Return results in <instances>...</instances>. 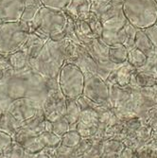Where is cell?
<instances>
[{
    "label": "cell",
    "instance_id": "1",
    "mask_svg": "<svg viewBox=\"0 0 157 158\" xmlns=\"http://www.w3.org/2000/svg\"><path fill=\"white\" fill-rule=\"evenodd\" d=\"M67 44L66 38L62 41L48 38L36 58L28 60V64L46 79L58 78L62 67L68 62Z\"/></svg>",
    "mask_w": 157,
    "mask_h": 158
},
{
    "label": "cell",
    "instance_id": "2",
    "mask_svg": "<svg viewBox=\"0 0 157 158\" xmlns=\"http://www.w3.org/2000/svg\"><path fill=\"white\" fill-rule=\"evenodd\" d=\"M30 32V24L22 20L0 22V55L9 56L22 49Z\"/></svg>",
    "mask_w": 157,
    "mask_h": 158
},
{
    "label": "cell",
    "instance_id": "3",
    "mask_svg": "<svg viewBox=\"0 0 157 158\" xmlns=\"http://www.w3.org/2000/svg\"><path fill=\"white\" fill-rule=\"evenodd\" d=\"M67 15L64 10L41 7L34 20L30 23L31 31L44 38H51L64 31Z\"/></svg>",
    "mask_w": 157,
    "mask_h": 158
},
{
    "label": "cell",
    "instance_id": "4",
    "mask_svg": "<svg viewBox=\"0 0 157 158\" xmlns=\"http://www.w3.org/2000/svg\"><path fill=\"white\" fill-rule=\"evenodd\" d=\"M122 10L127 20L138 30L155 24L157 18L155 0H125Z\"/></svg>",
    "mask_w": 157,
    "mask_h": 158
},
{
    "label": "cell",
    "instance_id": "5",
    "mask_svg": "<svg viewBox=\"0 0 157 158\" xmlns=\"http://www.w3.org/2000/svg\"><path fill=\"white\" fill-rule=\"evenodd\" d=\"M58 82L61 91L66 98L77 99L83 94L85 75L78 65L67 62L60 71Z\"/></svg>",
    "mask_w": 157,
    "mask_h": 158
},
{
    "label": "cell",
    "instance_id": "6",
    "mask_svg": "<svg viewBox=\"0 0 157 158\" xmlns=\"http://www.w3.org/2000/svg\"><path fill=\"white\" fill-rule=\"evenodd\" d=\"M48 93L42 104V110L48 120L54 122L64 118L66 113V97L60 89L58 79L47 80Z\"/></svg>",
    "mask_w": 157,
    "mask_h": 158
},
{
    "label": "cell",
    "instance_id": "7",
    "mask_svg": "<svg viewBox=\"0 0 157 158\" xmlns=\"http://www.w3.org/2000/svg\"><path fill=\"white\" fill-rule=\"evenodd\" d=\"M128 22L123 11L103 20L101 22L103 28L101 39L109 47L117 44L123 45L127 38L126 26Z\"/></svg>",
    "mask_w": 157,
    "mask_h": 158
},
{
    "label": "cell",
    "instance_id": "8",
    "mask_svg": "<svg viewBox=\"0 0 157 158\" xmlns=\"http://www.w3.org/2000/svg\"><path fill=\"white\" fill-rule=\"evenodd\" d=\"M83 96L95 104L106 103L110 98V88L108 83L97 74L85 75Z\"/></svg>",
    "mask_w": 157,
    "mask_h": 158
},
{
    "label": "cell",
    "instance_id": "9",
    "mask_svg": "<svg viewBox=\"0 0 157 158\" xmlns=\"http://www.w3.org/2000/svg\"><path fill=\"white\" fill-rule=\"evenodd\" d=\"M41 109L42 106L38 102L31 98L23 97L11 100L6 111L22 124L24 121L34 117Z\"/></svg>",
    "mask_w": 157,
    "mask_h": 158
},
{
    "label": "cell",
    "instance_id": "10",
    "mask_svg": "<svg viewBox=\"0 0 157 158\" xmlns=\"http://www.w3.org/2000/svg\"><path fill=\"white\" fill-rule=\"evenodd\" d=\"M97 126L98 116L97 112L92 107L82 109L76 124V130L80 133L81 137H89L93 135L97 130Z\"/></svg>",
    "mask_w": 157,
    "mask_h": 158
},
{
    "label": "cell",
    "instance_id": "11",
    "mask_svg": "<svg viewBox=\"0 0 157 158\" xmlns=\"http://www.w3.org/2000/svg\"><path fill=\"white\" fill-rule=\"evenodd\" d=\"M69 63H73L78 65L84 75L97 74L98 64L89 53L87 48L82 45H78L74 56L71 58Z\"/></svg>",
    "mask_w": 157,
    "mask_h": 158
},
{
    "label": "cell",
    "instance_id": "12",
    "mask_svg": "<svg viewBox=\"0 0 157 158\" xmlns=\"http://www.w3.org/2000/svg\"><path fill=\"white\" fill-rule=\"evenodd\" d=\"M26 8V0H0V20L19 21Z\"/></svg>",
    "mask_w": 157,
    "mask_h": 158
},
{
    "label": "cell",
    "instance_id": "13",
    "mask_svg": "<svg viewBox=\"0 0 157 158\" xmlns=\"http://www.w3.org/2000/svg\"><path fill=\"white\" fill-rule=\"evenodd\" d=\"M85 48L98 65L106 64L111 62L109 59V46L101 39V37H96Z\"/></svg>",
    "mask_w": 157,
    "mask_h": 158
},
{
    "label": "cell",
    "instance_id": "14",
    "mask_svg": "<svg viewBox=\"0 0 157 158\" xmlns=\"http://www.w3.org/2000/svg\"><path fill=\"white\" fill-rule=\"evenodd\" d=\"M135 69L129 63L126 62L122 64L118 68L114 70L108 77L106 82H111L112 84H118L119 86H124L129 84L131 78L135 73Z\"/></svg>",
    "mask_w": 157,
    "mask_h": 158
},
{
    "label": "cell",
    "instance_id": "15",
    "mask_svg": "<svg viewBox=\"0 0 157 158\" xmlns=\"http://www.w3.org/2000/svg\"><path fill=\"white\" fill-rule=\"evenodd\" d=\"M91 11L90 0H71L64 12L73 20H86Z\"/></svg>",
    "mask_w": 157,
    "mask_h": 158
},
{
    "label": "cell",
    "instance_id": "16",
    "mask_svg": "<svg viewBox=\"0 0 157 158\" xmlns=\"http://www.w3.org/2000/svg\"><path fill=\"white\" fill-rule=\"evenodd\" d=\"M47 40H48L47 38L42 37L36 32L31 31L27 41L22 48V49L27 54L28 60L36 58L37 55L40 53L41 49L43 48V47H44Z\"/></svg>",
    "mask_w": 157,
    "mask_h": 158
},
{
    "label": "cell",
    "instance_id": "17",
    "mask_svg": "<svg viewBox=\"0 0 157 158\" xmlns=\"http://www.w3.org/2000/svg\"><path fill=\"white\" fill-rule=\"evenodd\" d=\"M74 26H75L76 35L82 46L86 47L97 37L92 31L91 27L86 22V20H81V19L74 20Z\"/></svg>",
    "mask_w": 157,
    "mask_h": 158
},
{
    "label": "cell",
    "instance_id": "18",
    "mask_svg": "<svg viewBox=\"0 0 157 158\" xmlns=\"http://www.w3.org/2000/svg\"><path fill=\"white\" fill-rule=\"evenodd\" d=\"M21 127V123L7 111H3L0 116V131L14 138Z\"/></svg>",
    "mask_w": 157,
    "mask_h": 158
},
{
    "label": "cell",
    "instance_id": "19",
    "mask_svg": "<svg viewBox=\"0 0 157 158\" xmlns=\"http://www.w3.org/2000/svg\"><path fill=\"white\" fill-rule=\"evenodd\" d=\"M125 0H90L91 2V11L95 12L98 17H101L110 9L122 6Z\"/></svg>",
    "mask_w": 157,
    "mask_h": 158
},
{
    "label": "cell",
    "instance_id": "20",
    "mask_svg": "<svg viewBox=\"0 0 157 158\" xmlns=\"http://www.w3.org/2000/svg\"><path fill=\"white\" fill-rule=\"evenodd\" d=\"M81 112V108L78 103L77 99L66 98V113L64 118L69 122L71 129H72L73 126H75L76 129V124L80 118Z\"/></svg>",
    "mask_w": 157,
    "mask_h": 158
},
{
    "label": "cell",
    "instance_id": "21",
    "mask_svg": "<svg viewBox=\"0 0 157 158\" xmlns=\"http://www.w3.org/2000/svg\"><path fill=\"white\" fill-rule=\"evenodd\" d=\"M8 59L10 61V64L12 67V69L15 72H21V71L30 67L28 64V58L27 54L23 49L17 50L8 56Z\"/></svg>",
    "mask_w": 157,
    "mask_h": 158
},
{
    "label": "cell",
    "instance_id": "22",
    "mask_svg": "<svg viewBox=\"0 0 157 158\" xmlns=\"http://www.w3.org/2000/svg\"><path fill=\"white\" fill-rule=\"evenodd\" d=\"M134 47L141 50L142 52H144L148 57L153 54L154 46L152 45L151 40L148 38V36L145 34L143 30H138L137 28L134 39Z\"/></svg>",
    "mask_w": 157,
    "mask_h": 158
},
{
    "label": "cell",
    "instance_id": "23",
    "mask_svg": "<svg viewBox=\"0 0 157 158\" xmlns=\"http://www.w3.org/2000/svg\"><path fill=\"white\" fill-rule=\"evenodd\" d=\"M109 59L112 63L122 64L128 60V49L122 44L109 47Z\"/></svg>",
    "mask_w": 157,
    "mask_h": 158
},
{
    "label": "cell",
    "instance_id": "24",
    "mask_svg": "<svg viewBox=\"0 0 157 158\" xmlns=\"http://www.w3.org/2000/svg\"><path fill=\"white\" fill-rule=\"evenodd\" d=\"M20 144L25 150V157H28L31 154L37 153L45 148L38 135L27 137L23 142H21Z\"/></svg>",
    "mask_w": 157,
    "mask_h": 158
},
{
    "label": "cell",
    "instance_id": "25",
    "mask_svg": "<svg viewBox=\"0 0 157 158\" xmlns=\"http://www.w3.org/2000/svg\"><path fill=\"white\" fill-rule=\"evenodd\" d=\"M147 60L148 56L136 48L128 51L127 62L136 69H139L140 67L144 66L147 63Z\"/></svg>",
    "mask_w": 157,
    "mask_h": 158
},
{
    "label": "cell",
    "instance_id": "26",
    "mask_svg": "<svg viewBox=\"0 0 157 158\" xmlns=\"http://www.w3.org/2000/svg\"><path fill=\"white\" fill-rule=\"evenodd\" d=\"M39 138L45 148H54L56 149L58 146L61 145L62 137L58 135L54 134L52 131H44L39 135Z\"/></svg>",
    "mask_w": 157,
    "mask_h": 158
},
{
    "label": "cell",
    "instance_id": "27",
    "mask_svg": "<svg viewBox=\"0 0 157 158\" xmlns=\"http://www.w3.org/2000/svg\"><path fill=\"white\" fill-rule=\"evenodd\" d=\"M81 135L76 129H70L62 136L61 145L69 147V148H76L81 142Z\"/></svg>",
    "mask_w": 157,
    "mask_h": 158
},
{
    "label": "cell",
    "instance_id": "28",
    "mask_svg": "<svg viewBox=\"0 0 157 158\" xmlns=\"http://www.w3.org/2000/svg\"><path fill=\"white\" fill-rule=\"evenodd\" d=\"M42 7V4L41 2H35V3H31V4H27L26 5V8L24 10V12L22 14V17H21V20L24 21V22H27V23H31L35 16L37 15L38 11L40 10Z\"/></svg>",
    "mask_w": 157,
    "mask_h": 158
},
{
    "label": "cell",
    "instance_id": "29",
    "mask_svg": "<svg viewBox=\"0 0 157 158\" xmlns=\"http://www.w3.org/2000/svg\"><path fill=\"white\" fill-rule=\"evenodd\" d=\"M86 22L88 23V25L90 26L92 31L94 32V34L97 37H101L102 34V23L99 19V17L97 15V14L93 11H90L89 15L86 19Z\"/></svg>",
    "mask_w": 157,
    "mask_h": 158
},
{
    "label": "cell",
    "instance_id": "30",
    "mask_svg": "<svg viewBox=\"0 0 157 158\" xmlns=\"http://www.w3.org/2000/svg\"><path fill=\"white\" fill-rule=\"evenodd\" d=\"M2 157H25V150L19 142L13 140L8 149L2 153Z\"/></svg>",
    "mask_w": 157,
    "mask_h": 158
},
{
    "label": "cell",
    "instance_id": "31",
    "mask_svg": "<svg viewBox=\"0 0 157 158\" xmlns=\"http://www.w3.org/2000/svg\"><path fill=\"white\" fill-rule=\"evenodd\" d=\"M71 129V126L69 122L66 120V118H61L58 120H56L52 122V132L56 135H58L59 136H63L67 131H69Z\"/></svg>",
    "mask_w": 157,
    "mask_h": 158
},
{
    "label": "cell",
    "instance_id": "32",
    "mask_svg": "<svg viewBox=\"0 0 157 158\" xmlns=\"http://www.w3.org/2000/svg\"><path fill=\"white\" fill-rule=\"evenodd\" d=\"M71 0H40L43 7H47L53 10H65L70 4Z\"/></svg>",
    "mask_w": 157,
    "mask_h": 158
},
{
    "label": "cell",
    "instance_id": "33",
    "mask_svg": "<svg viewBox=\"0 0 157 158\" xmlns=\"http://www.w3.org/2000/svg\"><path fill=\"white\" fill-rule=\"evenodd\" d=\"M12 141H13L12 136L0 131V156L8 149V147L11 144Z\"/></svg>",
    "mask_w": 157,
    "mask_h": 158
},
{
    "label": "cell",
    "instance_id": "34",
    "mask_svg": "<svg viewBox=\"0 0 157 158\" xmlns=\"http://www.w3.org/2000/svg\"><path fill=\"white\" fill-rule=\"evenodd\" d=\"M143 31L151 40L153 46H157V25L153 24L146 28H144Z\"/></svg>",
    "mask_w": 157,
    "mask_h": 158
},
{
    "label": "cell",
    "instance_id": "35",
    "mask_svg": "<svg viewBox=\"0 0 157 158\" xmlns=\"http://www.w3.org/2000/svg\"><path fill=\"white\" fill-rule=\"evenodd\" d=\"M0 70L3 71L4 75H7L12 71H14L10 64V61L8 59V56H2L0 55Z\"/></svg>",
    "mask_w": 157,
    "mask_h": 158
},
{
    "label": "cell",
    "instance_id": "36",
    "mask_svg": "<svg viewBox=\"0 0 157 158\" xmlns=\"http://www.w3.org/2000/svg\"><path fill=\"white\" fill-rule=\"evenodd\" d=\"M4 79H5V75H4V73H3V71L0 70V82L3 81Z\"/></svg>",
    "mask_w": 157,
    "mask_h": 158
},
{
    "label": "cell",
    "instance_id": "37",
    "mask_svg": "<svg viewBox=\"0 0 157 158\" xmlns=\"http://www.w3.org/2000/svg\"><path fill=\"white\" fill-rule=\"evenodd\" d=\"M153 54L157 57V46H154V49H153Z\"/></svg>",
    "mask_w": 157,
    "mask_h": 158
},
{
    "label": "cell",
    "instance_id": "38",
    "mask_svg": "<svg viewBox=\"0 0 157 158\" xmlns=\"http://www.w3.org/2000/svg\"><path fill=\"white\" fill-rule=\"evenodd\" d=\"M3 113V110L1 109V108H0V116H1V114Z\"/></svg>",
    "mask_w": 157,
    "mask_h": 158
},
{
    "label": "cell",
    "instance_id": "39",
    "mask_svg": "<svg viewBox=\"0 0 157 158\" xmlns=\"http://www.w3.org/2000/svg\"><path fill=\"white\" fill-rule=\"evenodd\" d=\"M155 70H156V73H157V64H156V66H155Z\"/></svg>",
    "mask_w": 157,
    "mask_h": 158
},
{
    "label": "cell",
    "instance_id": "40",
    "mask_svg": "<svg viewBox=\"0 0 157 158\" xmlns=\"http://www.w3.org/2000/svg\"><path fill=\"white\" fill-rule=\"evenodd\" d=\"M155 24L157 25V18H156V21H155Z\"/></svg>",
    "mask_w": 157,
    "mask_h": 158
},
{
    "label": "cell",
    "instance_id": "41",
    "mask_svg": "<svg viewBox=\"0 0 157 158\" xmlns=\"http://www.w3.org/2000/svg\"><path fill=\"white\" fill-rule=\"evenodd\" d=\"M155 1H156V3H157V0H155Z\"/></svg>",
    "mask_w": 157,
    "mask_h": 158
},
{
    "label": "cell",
    "instance_id": "42",
    "mask_svg": "<svg viewBox=\"0 0 157 158\" xmlns=\"http://www.w3.org/2000/svg\"><path fill=\"white\" fill-rule=\"evenodd\" d=\"M0 22H2V21H1V20H0Z\"/></svg>",
    "mask_w": 157,
    "mask_h": 158
}]
</instances>
